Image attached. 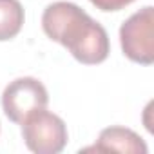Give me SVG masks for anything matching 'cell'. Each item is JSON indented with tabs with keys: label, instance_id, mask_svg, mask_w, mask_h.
Segmentation results:
<instances>
[{
	"label": "cell",
	"instance_id": "5b68a950",
	"mask_svg": "<svg viewBox=\"0 0 154 154\" xmlns=\"http://www.w3.org/2000/svg\"><path fill=\"white\" fill-rule=\"evenodd\" d=\"M93 150L100 152H131V154H147V143L140 134L127 127L112 125L100 132Z\"/></svg>",
	"mask_w": 154,
	"mask_h": 154
},
{
	"label": "cell",
	"instance_id": "277c9868",
	"mask_svg": "<svg viewBox=\"0 0 154 154\" xmlns=\"http://www.w3.org/2000/svg\"><path fill=\"white\" fill-rule=\"evenodd\" d=\"M47 103L49 94L45 85L33 76H22L9 82L2 93V109L13 123H22L29 112L44 109Z\"/></svg>",
	"mask_w": 154,
	"mask_h": 154
},
{
	"label": "cell",
	"instance_id": "52a82bcc",
	"mask_svg": "<svg viewBox=\"0 0 154 154\" xmlns=\"http://www.w3.org/2000/svg\"><path fill=\"white\" fill-rule=\"evenodd\" d=\"M89 2L96 9L105 11V13H111V11H120L123 8H127L129 4L136 2V0H89Z\"/></svg>",
	"mask_w": 154,
	"mask_h": 154
},
{
	"label": "cell",
	"instance_id": "8992f818",
	"mask_svg": "<svg viewBox=\"0 0 154 154\" xmlns=\"http://www.w3.org/2000/svg\"><path fill=\"white\" fill-rule=\"evenodd\" d=\"M26 20L20 0H0V42L15 38Z\"/></svg>",
	"mask_w": 154,
	"mask_h": 154
},
{
	"label": "cell",
	"instance_id": "6da1fadb",
	"mask_svg": "<svg viewBox=\"0 0 154 154\" xmlns=\"http://www.w3.org/2000/svg\"><path fill=\"white\" fill-rule=\"evenodd\" d=\"M42 29L80 63L96 65L109 56L111 44L105 27L72 2L58 0L49 4L42 15Z\"/></svg>",
	"mask_w": 154,
	"mask_h": 154
},
{
	"label": "cell",
	"instance_id": "7a4b0ae2",
	"mask_svg": "<svg viewBox=\"0 0 154 154\" xmlns=\"http://www.w3.org/2000/svg\"><path fill=\"white\" fill-rule=\"evenodd\" d=\"M20 125L26 147L36 154H58L67 145L65 122L45 107L29 112Z\"/></svg>",
	"mask_w": 154,
	"mask_h": 154
},
{
	"label": "cell",
	"instance_id": "3957f363",
	"mask_svg": "<svg viewBox=\"0 0 154 154\" xmlns=\"http://www.w3.org/2000/svg\"><path fill=\"white\" fill-rule=\"evenodd\" d=\"M120 44L123 54L136 63L150 65L154 62V8L145 6L131 15L120 27Z\"/></svg>",
	"mask_w": 154,
	"mask_h": 154
}]
</instances>
